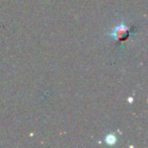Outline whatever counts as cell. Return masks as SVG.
<instances>
[{
    "instance_id": "obj_1",
    "label": "cell",
    "mask_w": 148,
    "mask_h": 148,
    "mask_svg": "<svg viewBox=\"0 0 148 148\" xmlns=\"http://www.w3.org/2000/svg\"><path fill=\"white\" fill-rule=\"evenodd\" d=\"M128 33H129L128 27L122 25H118V27H116L115 29H114L112 36H113L115 39L120 40V39H123V37H126V36H128Z\"/></svg>"
}]
</instances>
